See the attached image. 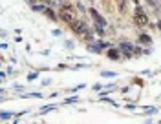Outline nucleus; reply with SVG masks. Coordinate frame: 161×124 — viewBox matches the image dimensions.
<instances>
[{
    "mask_svg": "<svg viewBox=\"0 0 161 124\" xmlns=\"http://www.w3.org/2000/svg\"><path fill=\"white\" fill-rule=\"evenodd\" d=\"M159 29H161V20H159Z\"/></svg>",
    "mask_w": 161,
    "mask_h": 124,
    "instance_id": "obj_16",
    "label": "nucleus"
},
{
    "mask_svg": "<svg viewBox=\"0 0 161 124\" xmlns=\"http://www.w3.org/2000/svg\"><path fill=\"white\" fill-rule=\"evenodd\" d=\"M103 27H104V26H101V24H97V26H95V33L101 35V37L104 35V29H103Z\"/></svg>",
    "mask_w": 161,
    "mask_h": 124,
    "instance_id": "obj_9",
    "label": "nucleus"
},
{
    "mask_svg": "<svg viewBox=\"0 0 161 124\" xmlns=\"http://www.w3.org/2000/svg\"><path fill=\"white\" fill-rule=\"evenodd\" d=\"M60 18H62V20H66L68 24H72L75 18H73V11H72V7H62L60 9Z\"/></svg>",
    "mask_w": 161,
    "mask_h": 124,
    "instance_id": "obj_3",
    "label": "nucleus"
},
{
    "mask_svg": "<svg viewBox=\"0 0 161 124\" xmlns=\"http://www.w3.org/2000/svg\"><path fill=\"white\" fill-rule=\"evenodd\" d=\"M123 2H124V0H119V4H121V6H123Z\"/></svg>",
    "mask_w": 161,
    "mask_h": 124,
    "instance_id": "obj_15",
    "label": "nucleus"
},
{
    "mask_svg": "<svg viewBox=\"0 0 161 124\" xmlns=\"http://www.w3.org/2000/svg\"><path fill=\"white\" fill-rule=\"evenodd\" d=\"M44 13H46V15H48V17H49V18H53V20H55V18H57V17H55V13L51 11V9H48V7H46V9H44Z\"/></svg>",
    "mask_w": 161,
    "mask_h": 124,
    "instance_id": "obj_11",
    "label": "nucleus"
},
{
    "mask_svg": "<svg viewBox=\"0 0 161 124\" xmlns=\"http://www.w3.org/2000/svg\"><path fill=\"white\" fill-rule=\"evenodd\" d=\"M121 51H123L126 57H132V53H135V49H134V46H132V44L123 42V44H121Z\"/></svg>",
    "mask_w": 161,
    "mask_h": 124,
    "instance_id": "obj_4",
    "label": "nucleus"
},
{
    "mask_svg": "<svg viewBox=\"0 0 161 124\" xmlns=\"http://www.w3.org/2000/svg\"><path fill=\"white\" fill-rule=\"evenodd\" d=\"M134 20H135V24H137V26H141V27H145V26L148 24V17H147V13H145V9L141 7V6L135 7V11H134Z\"/></svg>",
    "mask_w": 161,
    "mask_h": 124,
    "instance_id": "obj_1",
    "label": "nucleus"
},
{
    "mask_svg": "<svg viewBox=\"0 0 161 124\" xmlns=\"http://www.w3.org/2000/svg\"><path fill=\"white\" fill-rule=\"evenodd\" d=\"M0 117H2L4 121H7L9 117H13V113H9V111H4V113H2V115H0Z\"/></svg>",
    "mask_w": 161,
    "mask_h": 124,
    "instance_id": "obj_12",
    "label": "nucleus"
},
{
    "mask_svg": "<svg viewBox=\"0 0 161 124\" xmlns=\"http://www.w3.org/2000/svg\"><path fill=\"white\" fill-rule=\"evenodd\" d=\"M51 110H55V106H46V108L40 110V113H48V111H51Z\"/></svg>",
    "mask_w": 161,
    "mask_h": 124,
    "instance_id": "obj_13",
    "label": "nucleus"
},
{
    "mask_svg": "<svg viewBox=\"0 0 161 124\" xmlns=\"http://www.w3.org/2000/svg\"><path fill=\"white\" fill-rule=\"evenodd\" d=\"M110 44H106V42H103V40H99V42H95L93 46H90V51H93V53H99L101 49H104V48H108Z\"/></svg>",
    "mask_w": 161,
    "mask_h": 124,
    "instance_id": "obj_5",
    "label": "nucleus"
},
{
    "mask_svg": "<svg viewBox=\"0 0 161 124\" xmlns=\"http://www.w3.org/2000/svg\"><path fill=\"white\" fill-rule=\"evenodd\" d=\"M90 15H92V17L95 18V22H97V24H101V26H106V20H104V18L101 17V15L95 11V9H90Z\"/></svg>",
    "mask_w": 161,
    "mask_h": 124,
    "instance_id": "obj_6",
    "label": "nucleus"
},
{
    "mask_svg": "<svg viewBox=\"0 0 161 124\" xmlns=\"http://www.w3.org/2000/svg\"><path fill=\"white\" fill-rule=\"evenodd\" d=\"M108 57L114 58V60H119V51H117V49H110V51H108Z\"/></svg>",
    "mask_w": 161,
    "mask_h": 124,
    "instance_id": "obj_7",
    "label": "nucleus"
},
{
    "mask_svg": "<svg viewBox=\"0 0 161 124\" xmlns=\"http://www.w3.org/2000/svg\"><path fill=\"white\" fill-rule=\"evenodd\" d=\"M33 78H37V73H31V75L28 77V80H33Z\"/></svg>",
    "mask_w": 161,
    "mask_h": 124,
    "instance_id": "obj_14",
    "label": "nucleus"
},
{
    "mask_svg": "<svg viewBox=\"0 0 161 124\" xmlns=\"http://www.w3.org/2000/svg\"><path fill=\"white\" fill-rule=\"evenodd\" d=\"M70 26H72V31H75L77 35H86V33H90V31H88V24L84 22V20H77V18H75Z\"/></svg>",
    "mask_w": 161,
    "mask_h": 124,
    "instance_id": "obj_2",
    "label": "nucleus"
},
{
    "mask_svg": "<svg viewBox=\"0 0 161 124\" xmlns=\"http://www.w3.org/2000/svg\"><path fill=\"white\" fill-rule=\"evenodd\" d=\"M101 75H103V77H108V78H112V77L117 75V73H114V71H101Z\"/></svg>",
    "mask_w": 161,
    "mask_h": 124,
    "instance_id": "obj_10",
    "label": "nucleus"
},
{
    "mask_svg": "<svg viewBox=\"0 0 161 124\" xmlns=\"http://www.w3.org/2000/svg\"><path fill=\"white\" fill-rule=\"evenodd\" d=\"M139 40L143 42V44H150V42H152V38H150L148 35H141V37H139Z\"/></svg>",
    "mask_w": 161,
    "mask_h": 124,
    "instance_id": "obj_8",
    "label": "nucleus"
}]
</instances>
